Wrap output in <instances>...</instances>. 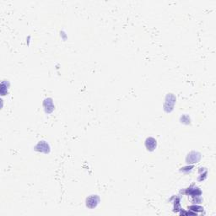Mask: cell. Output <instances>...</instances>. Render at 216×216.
I'll list each match as a JSON object with an SVG mask.
<instances>
[{
    "label": "cell",
    "mask_w": 216,
    "mask_h": 216,
    "mask_svg": "<svg viewBox=\"0 0 216 216\" xmlns=\"http://www.w3.org/2000/svg\"><path fill=\"white\" fill-rule=\"evenodd\" d=\"M37 147L42 148V149H40V151H42V152L48 153V151H49V149H48V145L46 144V143L44 142V141H42L41 143H39V144L37 145Z\"/></svg>",
    "instance_id": "obj_7"
},
{
    "label": "cell",
    "mask_w": 216,
    "mask_h": 216,
    "mask_svg": "<svg viewBox=\"0 0 216 216\" xmlns=\"http://www.w3.org/2000/svg\"><path fill=\"white\" fill-rule=\"evenodd\" d=\"M201 158L200 154L198 153V152H191V153L187 155V162L188 164H193V163H196L198 162Z\"/></svg>",
    "instance_id": "obj_3"
},
{
    "label": "cell",
    "mask_w": 216,
    "mask_h": 216,
    "mask_svg": "<svg viewBox=\"0 0 216 216\" xmlns=\"http://www.w3.org/2000/svg\"><path fill=\"white\" fill-rule=\"evenodd\" d=\"M176 100L174 95H172L171 94L167 95L166 97V100H165V110L166 111H171L172 110V107L175 104V101L172 100Z\"/></svg>",
    "instance_id": "obj_2"
},
{
    "label": "cell",
    "mask_w": 216,
    "mask_h": 216,
    "mask_svg": "<svg viewBox=\"0 0 216 216\" xmlns=\"http://www.w3.org/2000/svg\"><path fill=\"white\" fill-rule=\"evenodd\" d=\"M190 209V210H192V211H202L203 210V208H201V207H198V206H195V205H193V206H191L189 208Z\"/></svg>",
    "instance_id": "obj_8"
},
{
    "label": "cell",
    "mask_w": 216,
    "mask_h": 216,
    "mask_svg": "<svg viewBox=\"0 0 216 216\" xmlns=\"http://www.w3.org/2000/svg\"><path fill=\"white\" fill-rule=\"evenodd\" d=\"M186 193L187 194H189V195L193 196V197H195V196H199L201 195V191L199 190V188L198 187H194V188H187V191H186Z\"/></svg>",
    "instance_id": "obj_5"
},
{
    "label": "cell",
    "mask_w": 216,
    "mask_h": 216,
    "mask_svg": "<svg viewBox=\"0 0 216 216\" xmlns=\"http://www.w3.org/2000/svg\"><path fill=\"white\" fill-rule=\"evenodd\" d=\"M145 146L149 150H154L156 147V140L153 138H148L145 141Z\"/></svg>",
    "instance_id": "obj_4"
},
{
    "label": "cell",
    "mask_w": 216,
    "mask_h": 216,
    "mask_svg": "<svg viewBox=\"0 0 216 216\" xmlns=\"http://www.w3.org/2000/svg\"><path fill=\"white\" fill-rule=\"evenodd\" d=\"M44 107L46 109V111L48 113H50L52 112L53 110V101L51 99H46L45 101H44Z\"/></svg>",
    "instance_id": "obj_6"
},
{
    "label": "cell",
    "mask_w": 216,
    "mask_h": 216,
    "mask_svg": "<svg viewBox=\"0 0 216 216\" xmlns=\"http://www.w3.org/2000/svg\"><path fill=\"white\" fill-rule=\"evenodd\" d=\"M99 202H100V198H99L98 196L92 195L86 199V205L90 209H94L98 205Z\"/></svg>",
    "instance_id": "obj_1"
}]
</instances>
